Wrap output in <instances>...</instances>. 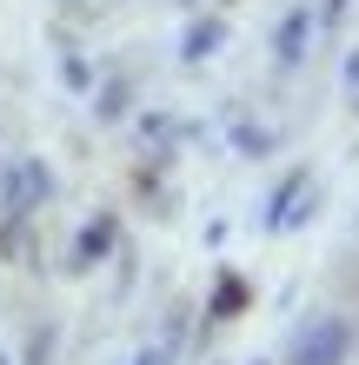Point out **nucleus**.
<instances>
[{
	"mask_svg": "<svg viewBox=\"0 0 359 365\" xmlns=\"http://www.w3.org/2000/svg\"><path fill=\"white\" fill-rule=\"evenodd\" d=\"M346 352H353V326L326 312V319H313V326H300L286 365H346Z\"/></svg>",
	"mask_w": 359,
	"mask_h": 365,
	"instance_id": "1",
	"label": "nucleus"
},
{
	"mask_svg": "<svg viewBox=\"0 0 359 365\" xmlns=\"http://www.w3.org/2000/svg\"><path fill=\"white\" fill-rule=\"evenodd\" d=\"M47 192H54V173H47L40 160H20V173H14L7 186H0V206H7L14 220H27V212H34L40 200H47Z\"/></svg>",
	"mask_w": 359,
	"mask_h": 365,
	"instance_id": "2",
	"label": "nucleus"
},
{
	"mask_svg": "<svg viewBox=\"0 0 359 365\" xmlns=\"http://www.w3.org/2000/svg\"><path fill=\"white\" fill-rule=\"evenodd\" d=\"M113 232H120V226H113V212L87 220V226H80V240H74V259H67V266H74V272H93V266L113 252Z\"/></svg>",
	"mask_w": 359,
	"mask_h": 365,
	"instance_id": "3",
	"label": "nucleus"
},
{
	"mask_svg": "<svg viewBox=\"0 0 359 365\" xmlns=\"http://www.w3.org/2000/svg\"><path fill=\"white\" fill-rule=\"evenodd\" d=\"M313 27H320V20H313V7H293V14L280 20V40H273V53H280L286 67H293V60H306V40H313Z\"/></svg>",
	"mask_w": 359,
	"mask_h": 365,
	"instance_id": "4",
	"label": "nucleus"
},
{
	"mask_svg": "<svg viewBox=\"0 0 359 365\" xmlns=\"http://www.w3.org/2000/svg\"><path fill=\"white\" fill-rule=\"evenodd\" d=\"M220 40H226V20H193L180 40V60H206V53H220Z\"/></svg>",
	"mask_w": 359,
	"mask_h": 365,
	"instance_id": "5",
	"label": "nucleus"
},
{
	"mask_svg": "<svg viewBox=\"0 0 359 365\" xmlns=\"http://www.w3.org/2000/svg\"><path fill=\"white\" fill-rule=\"evenodd\" d=\"M213 319H240L246 312V279L240 272H220V286H213V306H206Z\"/></svg>",
	"mask_w": 359,
	"mask_h": 365,
	"instance_id": "6",
	"label": "nucleus"
},
{
	"mask_svg": "<svg viewBox=\"0 0 359 365\" xmlns=\"http://www.w3.org/2000/svg\"><path fill=\"white\" fill-rule=\"evenodd\" d=\"M0 252H7L14 266H34V232H27V220H7V226H0Z\"/></svg>",
	"mask_w": 359,
	"mask_h": 365,
	"instance_id": "7",
	"label": "nucleus"
},
{
	"mask_svg": "<svg viewBox=\"0 0 359 365\" xmlns=\"http://www.w3.org/2000/svg\"><path fill=\"white\" fill-rule=\"evenodd\" d=\"M233 146H240L246 160H260V153H273V133H266V126H253V120H240L233 126Z\"/></svg>",
	"mask_w": 359,
	"mask_h": 365,
	"instance_id": "8",
	"label": "nucleus"
},
{
	"mask_svg": "<svg viewBox=\"0 0 359 365\" xmlns=\"http://www.w3.org/2000/svg\"><path fill=\"white\" fill-rule=\"evenodd\" d=\"M120 106H126V93H120V87H107V93L93 100V113H100V120H120Z\"/></svg>",
	"mask_w": 359,
	"mask_h": 365,
	"instance_id": "9",
	"label": "nucleus"
},
{
	"mask_svg": "<svg viewBox=\"0 0 359 365\" xmlns=\"http://www.w3.org/2000/svg\"><path fill=\"white\" fill-rule=\"evenodd\" d=\"M346 93H353V106H359V53L346 60Z\"/></svg>",
	"mask_w": 359,
	"mask_h": 365,
	"instance_id": "10",
	"label": "nucleus"
},
{
	"mask_svg": "<svg viewBox=\"0 0 359 365\" xmlns=\"http://www.w3.org/2000/svg\"><path fill=\"white\" fill-rule=\"evenodd\" d=\"M346 7H353V0H326V7H320V14H313V20H340Z\"/></svg>",
	"mask_w": 359,
	"mask_h": 365,
	"instance_id": "11",
	"label": "nucleus"
},
{
	"mask_svg": "<svg viewBox=\"0 0 359 365\" xmlns=\"http://www.w3.org/2000/svg\"><path fill=\"white\" fill-rule=\"evenodd\" d=\"M133 365H166V352H140V359H133Z\"/></svg>",
	"mask_w": 359,
	"mask_h": 365,
	"instance_id": "12",
	"label": "nucleus"
},
{
	"mask_svg": "<svg viewBox=\"0 0 359 365\" xmlns=\"http://www.w3.org/2000/svg\"><path fill=\"white\" fill-rule=\"evenodd\" d=\"M0 186H7V173H0Z\"/></svg>",
	"mask_w": 359,
	"mask_h": 365,
	"instance_id": "13",
	"label": "nucleus"
}]
</instances>
